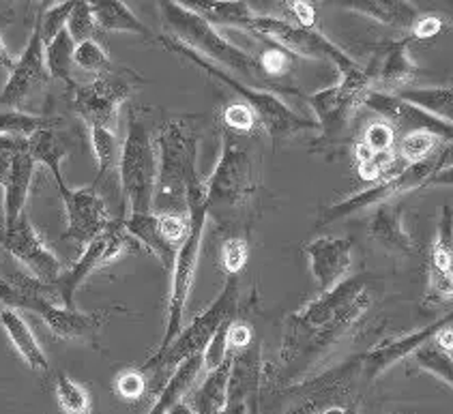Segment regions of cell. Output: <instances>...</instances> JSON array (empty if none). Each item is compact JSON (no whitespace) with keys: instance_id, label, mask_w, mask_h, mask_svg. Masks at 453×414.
<instances>
[{"instance_id":"1","label":"cell","mask_w":453,"mask_h":414,"mask_svg":"<svg viewBox=\"0 0 453 414\" xmlns=\"http://www.w3.org/2000/svg\"><path fill=\"white\" fill-rule=\"evenodd\" d=\"M372 303L374 280L370 275H355L322 292L319 299L290 316L280 352V367L286 380L305 372L344 340Z\"/></svg>"},{"instance_id":"2","label":"cell","mask_w":453,"mask_h":414,"mask_svg":"<svg viewBox=\"0 0 453 414\" xmlns=\"http://www.w3.org/2000/svg\"><path fill=\"white\" fill-rule=\"evenodd\" d=\"M198 127L189 119L165 120L157 131V189L155 202H173L188 211V202L204 196L198 172ZM173 209V213H174Z\"/></svg>"},{"instance_id":"3","label":"cell","mask_w":453,"mask_h":414,"mask_svg":"<svg viewBox=\"0 0 453 414\" xmlns=\"http://www.w3.org/2000/svg\"><path fill=\"white\" fill-rule=\"evenodd\" d=\"M157 42L164 45L168 52L176 54V57L188 58L191 65L203 69L206 75H211L213 80H218V82L228 86V88H233L236 95H241L245 104L254 110L256 119H258V123L263 125V129L269 134V138L273 140V142H284V140L293 138V135L301 134V131L319 129V125L303 119V116H299L295 110H290L275 93L241 82V80L234 78L228 69H224L221 65L213 63V60L204 58L203 54L194 52V50L188 48L185 43L176 42V39L170 37V34H161V37H157Z\"/></svg>"},{"instance_id":"4","label":"cell","mask_w":453,"mask_h":414,"mask_svg":"<svg viewBox=\"0 0 453 414\" xmlns=\"http://www.w3.org/2000/svg\"><path fill=\"white\" fill-rule=\"evenodd\" d=\"M159 12L165 28L173 33L170 37H174L176 42L185 43L194 52L203 54L204 58L221 65L230 73L234 72L243 75L245 80L260 78L263 72L258 67V60L251 57L248 50L239 48V45L230 43L228 39L221 37L213 24H209L200 15L191 13L189 9L180 7L173 0H161Z\"/></svg>"},{"instance_id":"5","label":"cell","mask_w":453,"mask_h":414,"mask_svg":"<svg viewBox=\"0 0 453 414\" xmlns=\"http://www.w3.org/2000/svg\"><path fill=\"white\" fill-rule=\"evenodd\" d=\"M119 180L129 213H149L157 189V142L147 120L135 110L127 116V135L120 146Z\"/></svg>"},{"instance_id":"6","label":"cell","mask_w":453,"mask_h":414,"mask_svg":"<svg viewBox=\"0 0 453 414\" xmlns=\"http://www.w3.org/2000/svg\"><path fill=\"white\" fill-rule=\"evenodd\" d=\"M239 275H228V281L224 284V290L219 292L218 299L211 303L203 314L196 316L188 326H183L179 335L170 341V346L159 356H150L140 370L144 373H165V380H168L170 373L180 363L188 361L194 355H203L204 348L209 346L211 337L218 333L219 326L228 318H234L236 305H239Z\"/></svg>"},{"instance_id":"7","label":"cell","mask_w":453,"mask_h":414,"mask_svg":"<svg viewBox=\"0 0 453 414\" xmlns=\"http://www.w3.org/2000/svg\"><path fill=\"white\" fill-rule=\"evenodd\" d=\"M188 217H189V232L188 239L180 243L176 249L174 262L170 266L173 271V281H170V299H168V314H165V329L161 343L153 356H159L170 341L179 335L183 329L185 320V307L194 288L196 269H198L200 249H203V236L206 228V219H209V206H206L204 196L188 202Z\"/></svg>"},{"instance_id":"8","label":"cell","mask_w":453,"mask_h":414,"mask_svg":"<svg viewBox=\"0 0 453 414\" xmlns=\"http://www.w3.org/2000/svg\"><path fill=\"white\" fill-rule=\"evenodd\" d=\"M451 153H453V144L449 142L441 144L439 150L432 153L427 159L404 165L400 172H394V174L376 180L374 185L367 187L364 191H359V194H352L342 202H335V204L326 206L320 215V226L334 224L337 219H344V217L361 213V211L370 209V206H379L382 202L397 200L400 196L411 194V191L421 189V187H427L432 176H434L441 168H445V161Z\"/></svg>"},{"instance_id":"9","label":"cell","mask_w":453,"mask_h":414,"mask_svg":"<svg viewBox=\"0 0 453 414\" xmlns=\"http://www.w3.org/2000/svg\"><path fill=\"white\" fill-rule=\"evenodd\" d=\"M370 90L372 82L359 63L349 72H342V80L335 86L310 95L307 104L316 114V125L320 129V138L316 140L326 146L340 142Z\"/></svg>"},{"instance_id":"10","label":"cell","mask_w":453,"mask_h":414,"mask_svg":"<svg viewBox=\"0 0 453 414\" xmlns=\"http://www.w3.org/2000/svg\"><path fill=\"white\" fill-rule=\"evenodd\" d=\"M256 180L254 159L250 150L241 146L233 135L224 138L219 161L209 179L204 180V202L211 209H233L254 196Z\"/></svg>"},{"instance_id":"11","label":"cell","mask_w":453,"mask_h":414,"mask_svg":"<svg viewBox=\"0 0 453 414\" xmlns=\"http://www.w3.org/2000/svg\"><path fill=\"white\" fill-rule=\"evenodd\" d=\"M142 80L129 69H105L95 75L90 84L75 86L73 110L88 123V127L117 131L119 110Z\"/></svg>"},{"instance_id":"12","label":"cell","mask_w":453,"mask_h":414,"mask_svg":"<svg viewBox=\"0 0 453 414\" xmlns=\"http://www.w3.org/2000/svg\"><path fill=\"white\" fill-rule=\"evenodd\" d=\"M250 30H254L256 34H263L265 39L284 48L288 54L335 65L340 73L349 72V69L359 65V60L352 58L349 52H344L340 45L326 39L316 28L301 27V24L275 18V15H256Z\"/></svg>"},{"instance_id":"13","label":"cell","mask_w":453,"mask_h":414,"mask_svg":"<svg viewBox=\"0 0 453 414\" xmlns=\"http://www.w3.org/2000/svg\"><path fill=\"white\" fill-rule=\"evenodd\" d=\"M132 241L135 239L123 228V219L112 221L97 239L90 241L84 254L67 271H60L57 281L52 284L54 303L67 307V310H75V292H78V288L95 271H99L102 266L123 256L129 249V245H132Z\"/></svg>"},{"instance_id":"14","label":"cell","mask_w":453,"mask_h":414,"mask_svg":"<svg viewBox=\"0 0 453 414\" xmlns=\"http://www.w3.org/2000/svg\"><path fill=\"white\" fill-rule=\"evenodd\" d=\"M415 39L411 34L402 39H389L372 50L370 63L364 65L367 78L372 82V90L380 93H400L409 88L419 75V67L411 57V43Z\"/></svg>"},{"instance_id":"15","label":"cell","mask_w":453,"mask_h":414,"mask_svg":"<svg viewBox=\"0 0 453 414\" xmlns=\"http://www.w3.org/2000/svg\"><path fill=\"white\" fill-rule=\"evenodd\" d=\"M0 241L12 257L22 262L33 272V277H37L43 284L57 281L60 275V260L45 247L27 215H19L12 226H4V230L0 232Z\"/></svg>"},{"instance_id":"16","label":"cell","mask_w":453,"mask_h":414,"mask_svg":"<svg viewBox=\"0 0 453 414\" xmlns=\"http://www.w3.org/2000/svg\"><path fill=\"white\" fill-rule=\"evenodd\" d=\"M63 198L65 211H67V232L65 239H72L78 245H88L108 228L112 221L108 219V209L102 196L95 187L84 189H69L67 183L58 187Z\"/></svg>"},{"instance_id":"17","label":"cell","mask_w":453,"mask_h":414,"mask_svg":"<svg viewBox=\"0 0 453 414\" xmlns=\"http://www.w3.org/2000/svg\"><path fill=\"white\" fill-rule=\"evenodd\" d=\"M364 105L372 112L379 114V119L387 120L395 134H406L412 129H427L436 134L442 142L453 144V125L447 120L436 119V116L427 114L426 110L417 108L409 101L400 99L394 93H380V90H370L365 95Z\"/></svg>"},{"instance_id":"18","label":"cell","mask_w":453,"mask_h":414,"mask_svg":"<svg viewBox=\"0 0 453 414\" xmlns=\"http://www.w3.org/2000/svg\"><path fill=\"white\" fill-rule=\"evenodd\" d=\"M50 80V72L45 67V43L42 37V27H39V15L35 22L33 33H30L27 48L15 60L9 72V80L4 88L0 90V105H19L30 93L43 86Z\"/></svg>"},{"instance_id":"19","label":"cell","mask_w":453,"mask_h":414,"mask_svg":"<svg viewBox=\"0 0 453 414\" xmlns=\"http://www.w3.org/2000/svg\"><path fill=\"white\" fill-rule=\"evenodd\" d=\"M451 322H453V311L451 314L439 318V320L432 322V325L424 326V329L406 333V335L395 337V340L382 341L380 346L372 348V350H367L365 355L357 356V361H359V378L365 382V385H370L372 380H376L380 373H385L391 365H395L397 361L415 355V350H419V348L430 341L432 337L442 329V326L451 325Z\"/></svg>"},{"instance_id":"20","label":"cell","mask_w":453,"mask_h":414,"mask_svg":"<svg viewBox=\"0 0 453 414\" xmlns=\"http://www.w3.org/2000/svg\"><path fill=\"white\" fill-rule=\"evenodd\" d=\"M307 264L320 292L346 280L352 264V241L346 236H319L305 245Z\"/></svg>"},{"instance_id":"21","label":"cell","mask_w":453,"mask_h":414,"mask_svg":"<svg viewBox=\"0 0 453 414\" xmlns=\"http://www.w3.org/2000/svg\"><path fill=\"white\" fill-rule=\"evenodd\" d=\"M367 234L380 249L395 256H415L417 247L411 232L404 228V209L400 198L382 202L367 219Z\"/></svg>"},{"instance_id":"22","label":"cell","mask_w":453,"mask_h":414,"mask_svg":"<svg viewBox=\"0 0 453 414\" xmlns=\"http://www.w3.org/2000/svg\"><path fill=\"white\" fill-rule=\"evenodd\" d=\"M263 380L260 346L250 341L233 355V367L228 378V402H248L251 408L258 403V387Z\"/></svg>"},{"instance_id":"23","label":"cell","mask_w":453,"mask_h":414,"mask_svg":"<svg viewBox=\"0 0 453 414\" xmlns=\"http://www.w3.org/2000/svg\"><path fill=\"white\" fill-rule=\"evenodd\" d=\"M35 165L37 164L30 157L28 150H18V153L12 155V165H9L7 179L3 183L4 226H12L19 215H24L30 183H33Z\"/></svg>"},{"instance_id":"24","label":"cell","mask_w":453,"mask_h":414,"mask_svg":"<svg viewBox=\"0 0 453 414\" xmlns=\"http://www.w3.org/2000/svg\"><path fill=\"white\" fill-rule=\"evenodd\" d=\"M213 27L251 28L256 13L248 0H173Z\"/></svg>"},{"instance_id":"25","label":"cell","mask_w":453,"mask_h":414,"mask_svg":"<svg viewBox=\"0 0 453 414\" xmlns=\"http://www.w3.org/2000/svg\"><path fill=\"white\" fill-rule=\"evenodd\" d=\"M87 3L90 4V12H93L95 24H97L99 30H105V33H132L144 39L153 37L150 28L140 22L138 15L125 4V0H87Z\"/></svg>"},{"instance_id":"26","label":"cell","mask_w":453,"mask_h":414,"mask_svg":"<svg viewBox=\"0 0 453 414\" xmlns=\"http://www.w3.org/2000/svg\"><path fill=\"white\" fill-rule=\"evenodd\" d=\"M0 325H3L4 333L12 340L13 348L19 352V356L28 363V367L33 372H48V356L43 355L42 346H39L37 337L30 331L22 316L18 314V310H12V307H4L0 310Z\"/></svg>"},{"instance_id":"27","label":"cell","mask_w":453,"mask_h":414,"mask_svg":"<svg viewBox=\"0 0 453 414\" xmlns=\"http://www.w3.org/2000/svg\"><path fill=\"white\" fill-rule=\"evenodd\" d=\"M233 355L234 352H230L219 367L206 372L203 385L191 393L189 403L196 414H219L224 410L226 402H228V378L230 367H233Z\"/></svg>"},{"instance_id":"28","label":"cell","mask_w":453,"mask_h":414,"mask_svg":"<svg viewBox=\"0 0 453 414\" xmlns=\"http://www.w3.org/2000/svg\"><path fill=\"white\" fill-rule=\"evenodd\" d=\"M344 7L400 30H411L419 18V12L412 7L411 0H349Z\"/></svg>"},{"instance_id":"29","label":"cell","mask_w":453,"mask_h":414,"mask_svg":"<svg viewBox=\"0 0 453 414\" xmlns=\"http://www.w3.org/2000/svg\"><path fill=\"white\" fill-rule=\"evenodd\" d=\"M123 228L138 241L140 245H144L150 254H155L161 260V264L165 269H170L176 256V247H173L168 241L161 236L157 228V215L153 211L149 213H129L123 217Z\"/></svg>"},{"instance_id":"30","label":"cell","mask_w":453,"mask_h":414,"mask_svg":"<svg viewBox=\"0 0 453 414\" xmlns=\"http://www.w3.org/2000/svg\"><path fill=\"white\" fill-rule=\"evenodd\" d=\"M203 370H204L203 355H194L189 356L188 361L180 363V365L170 373L168 380H165L164 388L159 391L157 402L153 403V408H150L149 414H168L170 408H173L179 400H183L185 393L194 387V382L198 380L200 372Z\"/></svg>"},{"instance_id":"31","label":"cell","mask_w":453,"mask_h":414,"mask_svg":"<svg viewBox=\"0 0 453 414\" xmlns=\"http://www.w3.org/2000/svg\"><path fill=\"white\" fill-rule=\"evenodd\" d=\"M27 150L30 157L35 159V164H43L45 168L52 170L57 187L65 185L60 164H63L65 155H67V146H65L63 140L58 138L57 131L52 127H43L35 131L33 135H28L27 138Z\"/></svg>"},{"instance_id":"32","label":"cell","mask_w":453,"mask_h":414,"mask_svg":"<svg viewBox=\"0 0 453 414\" xmlns=\"http://www.w3.org/2000/svg\"><path fill=\"white\" fill-rule=\"evenodd\" d=\"M395 95L417 105V108L426 110L427 114L453 125V86H426V88L409 86V88H402Z\"/></svg>"},{"instance_id":"33","label":"cell","mask_w":453,"mask_h":414,"mask_svg":"<svg viewBox=\"0 0 453 414\" xmlns=\"http://www.w3.org/2000/svg\"><path fill=\"white\" fill-rule=\"evenodd\" d=\"M397 134L387 120H374L361 135V144L357 146V161L364 159H387L395 155Z\"/></svg>"},{"instance_id":"34","label":"cell","mask_w":453,"mask_h":414,"mask_svg":"<svg viewBox=\"0 0 453 414\" xmlns=\"http://www.w3.org/2000/svg\"><path fill=\"white\" fill-rule=\"evenodd\" d=\"M73 50L75 43L69 37L67 28L60 30L52 42L45 43V67H48L50 78H57L60 82L73 86L72 78V67H73Z\"/></svg>"},{"instance_id":"35","label":"cell","mask_w":453,"mask_h":414,"mask_svg":"<svg viewBox=\"0 0 453 414\" xmlns=\"http://www.w3.org/2000/svg\"><path fill=\"white\" fill-rule=\"evenodd\" d=\"M427 271H453V209L441 206L439 226L430 245V264Z\"/></svg>"},{"instance_id":"36","label":"cell","mask_w":453,"mask_h":414,"mask_svg":"<svg viewBox=\"0 0 453 414\" xmlns=\"http://www.w3.org/2000/svg\"><path fill=\"white\" fill-rule=\"evenodd\" d=\"M90 129V144H93L95 157H97V179L95 185L97 187L102 180L108 179L112 172H119V159H120V144L114 131L104 127H88Z\"/></svg>"},{"instance_id":"37","label":"cell","mask_w":453,"mask_h":414,"mask_svg":"<svg viewBox=\"0 0 453 414\" xmlns=\"http://www.w3.org/2000/svg\"><path fill=\"white\" fill-rule=\"evenodd\" d=\"M445 144L436 134L427 129H412L402 134L395 142V155L404 164H417L430 157L432 153L439 150V146Z\"/></svg>"},{"instance_id":"38","label":"cell","mask_w":453,"mask_h":414,"mask_svg":"<svg viewBox=\"0 0 453 414\" xmlns=\"http://www.w3.org/2000/svg\"><path fill=\"white\" fill-rule=\"evenodd\" d=\"M415 365L421 372L430 373L436 380H441L442 385L453 388V356L451 352L442 350L441 346H436L434 341H427L419 350H415Z\"/></svg>"},{"instance_id":"39","label":"cell","mask_w":453,"mask_h":414,"mask_svg":"<svg viewBox=\"0 0 453 414\" xmlns=\"http://www.w3.org/2000/svg\"><path fill=\"white\" fill-rule=\"evenodd\" d=\"M57 400L60 410L65 414H88L90 412V397L84 387L73 382L65 373L57 376Z\"/></svg>"},{"instance_id":"40","label":"cell","mask_w":453,"mask_h":414,"mask_svg":"<svg viewBox=\"0 0 453 414\" xmlns=\"http://www.w3.org/2000/svg\"><path fill=\"white\" fill-rule=\"evenodd\" d=\"M50 127V120L42 116L24 114L18 110H9V112H0V134L13 135V138H28L35 131Z\"/></svg>"},{"instance_id":"41","label":"cell","mask_w":453,"mask_h":414,"mask_svg":"<svg viewBox=\"0 0 453 414\" xmlns=\"http://www.w3.org/2000/svg\"><path fill=\"white\" fill-rule=\"evenodd\" d=\"M73 65L82 69V72L97 75L105 72V69H110V57L95 39H88V42L75 43Z\"/></svg>"},{"instance_id":"42","label":"cell","mask_w":453,"mask_h":414,"mask_svg":"<svg viewBox=\"0 0 453 414\" xmlns=\"http://www.w3.org/2000/svg\"><path fill=\"white\" fill-rule=\"evenodd\" d=\"M67 33L69 37L73 39V43L88 42V39L95 37L97 33V24H95L93 12H90V4L87 0H75L72 13H69L67 19Z\"/></svg>"},{"instance_id":"43","label":"cell","mask_w":453,"mask_h":414,"mask_svg":"<svg viewBox=\"0 0 453 414\" xmlns=\"http://www.w3.org/2000/svg\"><path fill=\"white\" fill-rule=\"evenodd\" d=\"M73 4H75V0H63V3L52 4V7L45 9L43 13H39V27H42L43 43L52 42L60 30H65Z\"/></svg>"},{"instance_id":"44","label":"cell","mask_w":453,"mask_h":414,"mask_svg":"<svg viewBox=\"0 0 453 414\" xmlns=\"http://www.w3.org/2000/svg\"><path fill=\"white\" fill-rule=\"evenodd\" d=\"M248 260H250L248 241L239 239V236L224 241V245H221V264H224L226 275H241L245 266H248Z\"/></svg>"},{"instance_id":"45","label":"cell","mask_w":453,"mask_h":414,"mask_svg":"<svg viewBox=\"0 0 453 414\" xmlns=\"http://www.w3.org/2000/svg\"><path fill=\"white\" fill-rule=\"evenodd\" d=\"M157 215V228L170 245L179 249L180 243L188 239L189 232V217L188 213H155Z\"/></svg>"},{"instance_id":"46","label":"cell","mask_w":453,"mask_h":414,"mask_svg":"<svg viewBox=\"0 0 453 414\" xmlns=\"http://www.w3.org/2000/svg\"><path fill=\"white\" fill-rule=\"evenodd\" d=\"M233 322H234V318H228V320H226L224 325L219 326L218 333H215V335L211 337L209 346L204 348L203 356H204V370L206 372H211V370H215V367H219L221 363L226 361V356H228L230 352H233L228 348V329H230V325H233Z\"/></svg>"},{"instance_id":"47","label":"cell","mask_w":453,"mask_h":414,"mask_svg":"<svg viewBox=\"0 0 453 414\" xmlns=\"http://www.w3.org/2000/svg\"><path fill=\"white\" fill-rule=\"evenodd\" d=\"M117 395L125 402H138L147 393V376L142 370H125L114 380Z\"/></svg>"},{"instance_id":"48","label":"cell","mask_w":453,"mask_h":414,"mask_svg":"<svg viewBox=\"0 0 453 414\" xmlns=\"http://www.w3.org/2000/svg\"><path fill=\"white\" fill-rule=\"evenodd\" d=\"M221 119H224L226 127L236 131V134H250V131L258 125L254 110H251L245 101H241V104H230L228 108L224 110V116H221Z\"/></svg>"},{"instance_id":"49","label":"cell","mask_w":453,"mask_h":414,"mask_svg":"<svg viewBox=\"0 0 453 414\" xmlns=\"http://www.w3.org/2000/svg\"><path fill=\"white\" fill-rule=\"evenodd\" d=\"M453 299V271H427V301L445 303Z\"/></svg>"},{"instance_id":"50","label":"cell","mask_w":453,"mask_h":414,"mask_svg":"<svg viewBox=\"0 0 453 414\" xmlns=\"http://www.w3.org/2000/svg\"><path fill=\"white\" fill-rule=\"evenodd\" d=\"M256 60H258L260 72L269 73V75H281V73H286V69L290 67L288 52H286L284 48H280V45L265 50V52L260 54Z\"/></svg>"},{"instance_id":"51","label":"cell","mask_w":453,"mask_h":414,"mask_svg":"<svg viewBox=\"0 0 453 414\" xmlns=\"http://www.w3.org/2000/svg\"><path fill=\"white\" fill-rule=\"evenodd\" d=\"M442 28H445V18H442V15H434V13H430V15H421L419 13V18L415 19V24H412V28L409 30L411 33V37L415 39H434V37H439V34L442 33Z\"/></svg>"},{"instance_id":"52","label":"cell","mask_w":453,"mask_h":414,"mask_svg":"<svg viewBox=\"0 0 453 414\" xmlns=\"http://www.w3.org/2000/svg\"><path fill=\"white\" fill-rule=\"evenodd\" d=\"M286 12L293 15V22L301 24V27L316 28V7L310 0H281Z\"/></svg>"},{"instance_id":"53","label":"cell","mask_w":453,"mask_h":414,"mask_svg":"<svg viewBox=\"0 0 453 414\" xmlns=\"http://www.w3.org/2000/svg\"><path fill=\"white\" fill-rule=\"evenodd\" d=\"M250 341H254V335H251V329L243 322H233L228 329V348L233 352L241 350V348L248 346Z\"/></svg>"},{"instance_id":"54","label":"cell","mask_w":453,"mask_h":414,"mask_svg":"<svg viewBox=\"0 0 453 414\" xmlns=\"http://www.w3.org/2000/svg\"><path fill=\"white\" fill-rule=\"evenodd\" d=\"M427 187H449V189H453V164L445 165V168L436 172L430 179V183H427Z\"/></svg>"},{"instance_id":"55","label":"cell","mask_w":453,"mask_h":414,"mask_svg":"<svg viewBox=\"0 0 453 414\" xmlns=\"http://www.w3.org/2000/svg\"><path fill=\"white\" fill-rule=\"evenodd\" d=\"M251 406L248 402H226L224 410L219 414H250Z\"/></svg>"},{"instance_id":"56","label":"cell","mask_w":453,"mask_h":414,"mask_svg":"<svg viewBox=\"0 0 453 414\" xmlns=\"http://www.w3.org/2000/svg\"><path fill=\"white\" fill-rule=\"evenodd\" d=\"M13 65H15L13 54L9 52V48H7V45H4L3 37H0V67H4V69H9V72H12Z\"/></svg>"},{"instance_id":"57","label":"cell","mask_w":453,"mask_h":414,"mask_svg":"<svg viewBox=\"0 0 453 414\" xmlns=\"http://www.w3.org/2000/svg\"><path fill=\"white\" fill-rule=\"evenodd\" d=\"M168 414H196V410H194V408H191L189 402L179 400L173 408H170Z\"/></svg>"},{"instance_id":"58","label":"cell","mask_w":453,"mask_h":414,"mask_svg":"<svg viewBox=\"0 0 453 414\" xmlns=\"http://www.w3.org/2000/svg\"><path fill=\"white\" fill-rule=\"evenodd\" d=\"M320 414H357L355 410H352V408H326L325 412H320Z\"/></svg>"},{"instance_id":"59","label":"cell","mask_w":453,"mask_h":414,"mask_svg":"<svg viewBox=\"0 0 453 414\" xmlns=\"http://www.w3.org/2000/svg\"><path fill=\"white\" fill-rule=\"evenodd\" d=\"M442 3H445V7L449 9V13L453 15V0H442Z\"/></svg>"},{"instance_id":"60","label":"cell","mask_w":453,"mask_h":414,"mask_svg":"<svg viewBox=\"0 0 453 414\" xmlns=\"http://www.w3.org/2000/svg\"><path fill=\"white\" fill-rule=\"evenodd\" d=\"M310 3L314 4V7H319V4H320V0H310Z\"/></svg>"}]
</instances>
